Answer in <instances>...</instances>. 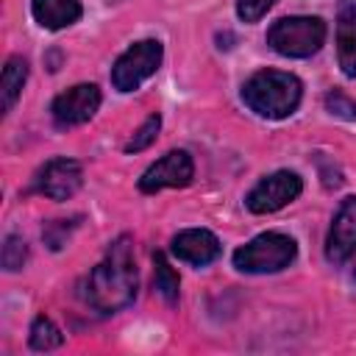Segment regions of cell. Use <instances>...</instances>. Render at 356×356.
<instances>
[{
    "label": "cell",
    "mask_w": 356,
    "mask_h": 356,
    "mask_svg": "<svg viewBox=\"0 0 356 356\" xmlns=\"http://www.w3.org/2000/svg\"><path fill=\"white\" fill-rule=\"evenodd\" d=\"M136 284H139V273H136L131 239L120 236L117 242H111L100 264L89 273L83 298L100 314H114L136 298Z\"/></svg>",
    "instance_id": "1"
},
{
    "label": "cell",
    "mask_w": 356,
    "mask_h": 356,
    "mask_svg": "<svg viewBox=\"0 0 356 356\" xmlns=\"http://www.w3.org/2000/svg\"><path fill=\"white\" fill-rule=\"evenodd\" d=\"M303 86L292 72L281 70H261L250 75L242 86V100L250 111L267 120H284L289 117L300 103Z\"/></svg>",
    "instance_id": "2"
},
{
    "label": "cell",
    "mask_w": 356,
    "mask_h": 356,
    "mask_svg": "<svg viewBox=\"0 0 356 356\" xmlns=\"http://www.w3.org/2000/svg\"><path fill=\"white\" fill-rule=\"evenodd\" d=\"M325 42V22L320 17H281L267 31V44L286 58H309Z\"/></svg>",
    "instance_id": "3"
},
{
    "label": "cell",
    "mask_w": 356,
    "mask_h": 356,
    "mask_svg": "<svg viewBox=\"0 0 356 356\" xmlns=\"http://www.w3.org/2000/svg\"><path fill=\"white\" fill-rule=\"evenodd\" d=\"M298 256V245L286 234H259L248 245L236 248L234 253V267L242 273H278L289 267Z\"/></svg>",
    "instance_id": "4"
},
{
    "label": "cell",
    "mask_w": 356,
    "mask_h": 356,
    "mask_svg": "<svg viewBox=\"0 0 356 356\" xmlns=\"http://www.w3.org/2000/svg\"><path fill=\"white\" fill-rule=\"evenodd\" d=\"M161 42L156 39H142L136 44H131L111 67V83L120 92H134L142 86V81H147L159 64H161Z\"/></svg>",
    "instance_id": "5"
},
{
    "label": "cell",
    "mask_w": 356,
    "mask_h": 356,
    "mask_svg": "<svg viewBox=\"0 0 356 356\" xmlns=\"http://www.w3.org/2000/svg\"><path fill=\"white\" fill-rule=\"evenodd\" d=\"M303 189V181L298 172H289V170H278L267 178H261L245 197V206L253 211V214H270V211H278L284 209L286 203H292Z\"/></svg>",
    "instance_id": "6"
},
{
    "label": "cell",
    "mask_w": 356,
    "mask_h": 356,
    "mask_svg": "<svg viewBox=\"0 0 356 356\" xmlns=\"http://www.w3.org/2000/svg\"><path fill=\"white\" fill-rule=\"evenodd\" d=\"M192 175H195L192 156L186 150H170L167 156H161L142 172L139 189L147 195L161 192V189H178V186H186L192 181Z\"/></svg>",
    "instance_id": "7"
},
{
    "label": "cell",
    "mask_w": 356,
    "mask_h": 356,
    "mask_svg": "<svg viewBox=\"0 0 356 356\" xmlns=\"http://www.w3.org/2000/svg\"><path fill=\"white\" fill-rule=\"evenodd\" d=\"M100 108V89L95 83H78L67 92H61L50 111H53V120L56 125L61 128H70V125H81L86 120L95 117V111Z\"/></svg>",
    "instance_id": "8"
},
{
    "label": "cell",
    "mask_w": 356,
    "mask_h": 356,
    "mask_svg": "<svg viewBox=\"0 0 356 356\" xmlns=\"http://www.w3.org/2000/svg\"><path fill=\"white\" fill-rule=\"evenodd\" d=\"M83 181V170L78 161L72 159H50L33 178V189L53 197V200H67L81 189Z\"/></svg>",
    "instance_id": "9"
},
{
    "label": "cell",
    "mask_w": 356,
    "mask_h": 356,
    "mask_svg": "<svg viewBox=\"0 0 356 356\" xmlns=\"http://www.w3.org/2000/svg\"><path fill=\"white\" fill-rule=\"evenodd\" d=\"M356 253V195L345 197L342 206L337 209L328 236H325V256L334 264L348 261Z\"/></svg>",
    "instance_id": "10"
},
{
    "label": "cell",
    "mask_w": 356,
    "mask_h": 356,
    "mask_svg": "<svg viewBox=\"0 0 356 356\" xmlns=\"http://www.w3.org/2000/svg\"><path fill=\"white\" fill-rule=\"evenodd\" d=\"M170 250L175 259H181L186 264L206 267L220 256V239L206 228H186V231L172 236Z\"/></svg>",
    "instance_id": "11"
},
{
    "label": "cell",
    "mask_w": 356,
    "mask_h": 356,
    "mask_svg": "<svg viewBox=\"0 0 356 356\" xmlns=\"http://www.w3.org/2000/svg\"><path fill=\"white\" fill-rule=\"evenodd\" d=\"M337 58L348 78H356V0H345L337 14Z\"/></svg>",
    "instance_id": "12"
},
{
    "label": "cell",
    "mask_w": 356,
    "mask_h": 356,
    "mask_svg": "<svg viewBox=\"0 0 356 356\" xmlns=\"http://www.w3.org/2000/svg\"><path fill=\"white\" fill-rule=\"evenodd\" d=\"M31 11L42 28L58 31V28L72 25L81 17V0H33Z\"/></svg>",
    "instance_id": "13"
},
{
    "label": "cell",
    "mask_w": 356,
    "mask_h": 356,
    "mask_svg": "<svg viewBox=\"0 0 356 356\" xmlns=\"http://www.w3.org/2000/svg\"><path fill=\"white\" fill-rule=\"evenodd\" d=\"M28 81V61L19 58V56H11L3 67V75H0V95H3V114L11 111V106L17 103L22 86Z\"/></svg>",
    "instance_id": "14"
},
{
    "label": "cell",
    "mask_w": 356,
    "mask_h": 356,
    "mask_svg": "<svg viewBox=\"0 0 356 356\" xmlns=\"http://www.w3.org/2000/svg\"><path fill=\"white\" fill-rule=\"evenodd\" d=\"M153 273H156V289L167 303H178V273L172 270V264L167 261V256L161 250L153 253Z\"/></svg>",
    "instance_id": "15"
},
{
    "label": "cell",
    "mask_w": 356,
    "mask_h": 356,
    "mask_svg": "<svg viewBox=\"0 0 356 356\" xmlns=\"http://www.w3.org/2000/svg\"><path fill=\"white\" fill-rule=\"evenodd\" d=\"M28 342H31L33 350H53V348H58V345L64 342V334H61V328H58L50 317L39 314V317L31 323V337H28Z\"/></svg>",
    "instance_id": "16"
},
{
    "label": "cell",
    "mask_w": 356,
    "mask_h": 356,
    "mask_svg": "<svg viewBox=\"0 0 356 356\" xmlns=\"http://www.w3.org/2000/svg\"><path fill=\"white\" fill-rule=\"evenodd\" d=\"M159 128H161V117H159V114H150V117L136 128V134L125 142V150H128V153H139V150H145L147 145L156 142Z\"/></svg>",
    "instance_id": "17"
},
{
    "label": "cell",
    "mask_w": 356,
    "mask_h": 356,
    "mask_svg": "<svg viewBox=\"0 0 356 356\" xmlns=\"http://www.w3.org/2000/svg\"><path fill=\"white\" fill-rule=\"evenodd\" d=\"M25 261H28V245H25V239L17 236V234L6 236V245H3V267L8 273H14V270H22Z\"/></svg>",
    "instance_id": "18"
},
{
    "label": "cell",
    "mask_w": 356,
    "mask_h": 356,
    "mask_svg": "<svg viewBox=\"0 0 356 356\" xmlns=\"http://www.w3.org/2000/svg\"><path fill=\"white\" fill-rule=\"evenodd\" d=\"M273 6L275 0H236V14L242 22H259Z\"/></svg>",
    "instance_id": "19"
},
{
    "label": "cell",
    "mask_w": 356,
    "mask_h": 356,
    "mask_svg": "<svg viewBox=\"0 0 356 356\" xmlns=\"http://www.w3.org/2000/svg\"><path fill=\"white\" fill-rule=\"evenodd\" d=\"M325 106H328L331 114H339L345 120H356V100H350L342 92H328L325 95Z\"/></svg>",
    "instance_id": "20"
},
{
    "label": "cell",
    "mask_w": 356,
    "mask_h": 356,
    "mask_svg": "<svg viewBox=\"0 0 356 356\" xmlns=\"http://www.w3.org/2000/svg\"><path fill=\"white\" fill-rule=\"evenodd\" d=\"M67 220H53L44 231H42V236H44V242L53 248V250H58V248H64V242H67V236H70V228L72 225H64Z\"/></svg>",
    "instance_id": "21"
}]
</instances>
